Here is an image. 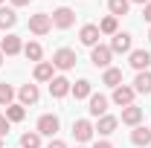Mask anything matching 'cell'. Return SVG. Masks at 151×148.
I'll use <instances>...</instances> for the list:
<instances>
[{
    "instance_id": "cell-4",
    "label": "cell",
    "mask_w": 151,
    "mask_h": 148,
    "mask_svg": "<svg viewBox=\"0 0 151 148\" xmlns=\"http://www.w3.org/2000/svg\"><path fill=\"white\" fill-rule=\"evenodd\" d=\"M52 67H58V70H73L76 67V52L73 50H58L55 55H52Z\"/></svg>"
},
{
    "instance_id": "cell-38",
    "label": "cell",
    "mask_w": 151,
    "mask_h": 148,
    "mask_svg": "<svg viewBox=\"0 0 151 148\" xmlns=\"http://www.w3.org/2000/svg\"><path fill=\"white\" fill-rule=\"evenodd\" d=\"M78 148H84V145H78Z\"/></svg>"
},
{
    "instance_id": "cell-16",
    "label": "cell",
    "mask_w": 151,
    "mask_h": 148,
    "mask_svg": "<svg viewBox=\"0 0 151 148\" xmlns=\"http://www.w3.org/2000/svg\"><path fill=\"white\" fill-rule=\"evenodd\" d=\"M116 125H119V119L105 113V116H99V125H96V131H99L102 137H108V134H113V131H116Z\"/></svg>"
},
{
    "instance_id": "cell-37",
    "label": "cell",
    "mask_w": 151,
    "mask_h": 148,
    "mask_svg": "<svg viewBox=\"0 0 151 148\" xmlns=\"http://www.w3.org/2000/svg\"><path fill=\"white\" fill-rule=\"evenodd\" d=\"M148 41H151V32H148Z\"/></svg>"
},
{
    "instance_id": "cell-22",
    "label": "cell",
    "mask_w": 151,
    "mask_h": 148,
    "mask_svg": "<svg viewBox=\"0 0 151 148\" xmlns=\"http://www.w3.org/2000/svg\"><path fill=\"white\" fill-rule=\"evenodd\" d=\"M102 81H105L108 87H119V81H122V70L108 67V70H105V75H102Z\"/></svg>"
},
{
    "instance_id": "cell-6",
    "label": "cell",
    "mask_w": 151,
    "mask_h": 148,
    "mask_svg": "<svg viewBox=\"0 0 151 148\" xmlns=\"http://www.w3.org/2000/svg\"><path fill=\"white\" fill-rule=\"evenodd\" d=\"M55 131H58V116L44 113V116L38 119V134H41V137H52Z\"/></svg>"
},
{
    "instance_id": "cell-7",
    "label": "cell",
    "mask_w": 151,
    "mask_h": 148,
    "mask_svg": "<svg viewBox=\"0 0 151 148\" xmlns=\"http://www.w3.org/2000/svg\"><path fill=\"white\" fill-rule=\"evenodd\" d=\"M93 131L96 128L87 122V119H76V122H73V137L78 139V142H87V139L93 137Z\"/></svg>"
},
{
    "instance_id": "cell-31",
    "label": "cell",
    "mask_w": 151,
    "mask_h": 148,
    "mask_svg": "<svg viewBox=\"0 0 151 148\" xmlns=\"http://www.w3.org/2000/svg\"><path fill=\"white\" fill-rule=\"evenodd\" d=\"M47 148H67V145H64L61 139H52V142H50V145H47Z\"/></svg>"
},
{
    "instance_id": "cell-21",
    "label": "cell",
    "mask_w": 151,
    "mask_h": 148,
    "mask_svg": "<svg viewBox=\"0 0 151 148\" xmlns=\"http://www.w3.org/2000/svg\"><path fill=\"white\" fill-rule=\"evenodd\" d=\"M70 93H73L76 99H90V96H93V93H90V81H87V78L76 81L73 87H70Z\"/></svg>"
},
{
    "instance_id": "cell-17",
    "label": "cell",
    "mask_w": 151,
    "mask_h": 148,
    "mask_svg": "<svg viewBox=\"0 0 151 148\" xmlns=\"http://www.w3.org/2000/svg\"><path fill=\"white\" fill-rule=\"evenodd\" d=\"M139 119H142V108H137V105H128L125 111H122V122L125 125H139Z\"/></svg>"
},
{
    "instance_id": "cell-23",
    "label": "cell",
    "mask_w": 151,
    "mask_h": 148,
    "mask_svg": "<svg viewBox=\"0 0 151 148\" xmlns=\"http://www.w3.org/2000/svg\"><path fill=\"white\" fill-rule=\"evenodd\" d=\"M20 148H41V134L38 131H26L20 137Z\"/></svg>"
},
{
    "instance_id": "cell-35",
    "label": "cell",
    "mask_w": 151,
    "mask_h": 148,
    "mask_svg": "<svg viewBox=\"0 0 151 148\" xmlns=\"http://www.w3.org/2000/svg\"><path fill=\"white\" fill-rule=\"evenodd\" d=\"M0 64H3V52H0Z\"/></svg>"
},
{
    "instance_id": "cell-8",
    "label": "cell",
    "mask_w": 151,
    "mask_h": 148,
    "mask_svg": "<svg viewBox=\"0 0 151 148\" xmlns=\"http://www.w3.org/2000/svg\"><path fill=\"white\" fill-rule=\"evenodd\" d=\"M148 64H151V52L148 50H131V67L134 70H148Z\"/></svg>"
},
{
    "instance_id": "cell-3",
    "label": "cell",
    "mask_w": 151,
    "mask_h": 148,
    "mask_svg": "<svg viewBox=\"0 0 151 148\" xmlns=\"http://www.w3.org/2000/svg\"><path fill=\"white\" fill-rule=\"evenodd\" d=\"M111 58H113V52H111V47H102V44H96L93 47V52H90V61H93L96 67H111Z\"/></svg>"
},
{
    "instance_id": "cell-2",
    "label": "cell",
    "mask_w": 151,
    "mask_h": 148,
    "mask_svg": "<svg viewBox=\"0 0 151 148\" xmlns=\"http://www.w3.org/2000/svg\"><path fill=\"white\" fill-rule=\"evenodd\" d=\"M52 29V18L47 15V12H38L29 18V32H35V35H47Z\"/></svg>"
},
{
    "instance_id": "cell-10",
    "label": "cell",
    "mask_w": 151,
    "mask_h": 148,
    "mask_svg": "<svg viewBox=\"0 0 151 148\" xmlns=\"http://www.w3.org/2000/svg\"><path fill=\"white\" fill-rule=\"evenodd\" d=\"M99 26H93V23H87V26H81V32H78V38H81V44L84 47H96L99 44Z\"/></svg>"
},
{
    "instance_id": "cell-1",
    "label": "cell",
    "mask_w": 151,
    "mask_h": 148,
    "mask_svg": "<svg viewBox=\"0 0 151 148\" xmlns=\"http://www.w3.org/2000/svg\"><path fill=\"white\" fill-rule=\"evenodd\" d=\"M50 18H52V26H58V29H70V26L76 23V12L70 9V6H58Z\"/></svg>"
},
{
    "instance_id": "cell-15",
    "label": "cell",
    "mask_w": 151,
    "mask_h": 148,
    "mask_svg": "<svg viewBox=\"0 0 151 148\" xmlns=\"http://www.w3.org/2000/svg\"><path fill=\"white\" fill-rule=\"evenodd\" d=\"M87 111H90V116H105V113H108V99L99 96V93L90 96V108H87Z\"/></svg>"
},
{
    "instance_id": "cell-39",
    "label": "cell",
    "mask_w": 151,
    "mask_h": 148,
    "mask_svg": "<svg viewBox=\"0 0 151 148\" xmlns=\"http://www.w3.org/2000/svg\"><path fill=\"white\" fill-rule=\"evenodd\" d=\"M0 3H3V0H0Z\"/></svg>"
},
{
    "instance_id": "cell-30",
    "label": "cell",
    "mask_w": 151,
    "mask_h": 148,
    "mask_svg": "<svg viewBox=\"0 0 151 148\" xmlns=\"http://www.w3.org/2000/svg\"><path fill=\"white\" fill-rule=\"evenodd\" d=\"M142 18L151 23V3H145V6H142Z\"/></svg>"
},
{
    "instance_id": "cell-11",
    "label": "cell",
    "mask_w": 151,
    "mask_h": 148,
    "mask_svg": "<svg viewBox=\"0 0 151 148\" xmlns=\"http://www.w3.org/2000/svg\"><path fill=\"white\" fill-rule=\"evenodd\" d=\"M70 87H73V84H70V81H67L64 75H55V78L50 81V93H52L55 99H64V96L70 93Z\"/></svg>"
},
{
    "instance_id": "cell-18",
    "label": "cell",
    "mask_w": 151,
    "mask_h": 148,
    "mask_svg": "<svg viewBox=\"0 0 151 148\" xmlns=\"http://www.w3.org/2000/svg\"><path fill=\"white\" fill-rule=\"evenodd\" d=\"M134 90H137V93H145V96L151 93V73H148V70L137 73V78H134Z\"/></svg>"
},
{
    "instance_id": "cell-20",
    "label": "cell",
    "mask_w": 151,
    "mask_h": 148,
    "mask_svg": "<svg viewBox=\"0 0 151 148\" xmlns=\"http://www.w3.org/2000/svg\"><path fill=\"white\" fill-rule=\"evenodd\" d=\"M15 23H18L15 9H6V6H0V29H12Z\"/></svg>"
},
{
    "instance_id": "cell-19",
    "label": "cell",
    "mask_w": 151,
    "mask_h": 148,
    "mask_svg": "<svg viewBox=\"0 0 151 148\" xmlns=\"http://www.w3.org/2000/svg\"><path fill=\"white\" fill-rule=\"evenodd\" d=\"M52 64L50 61H38L35 64V81H52Z\"/></svg>"
},
{
    "instance_id": "cell-36",
    "label": "cell",
    "mask_w": 151,
    "mask_h": 148,
    "mask_svg": "<svg viewBox=\"0 0 151 148\" xmlns=\"http://www.w3.org/2000/svg\"><path fill=\"white\" fill-rule=\"evenodd\" d=\"M0 148H3V139H0Z\"/></svg>"
},
{
    "instance_id": "cell-24",
    "label": "cell",
    "mask_w": 151,
    "mask_h": 148,
    "mask_svg": "<svg viewBox=\"0 0 151 148\" xmlns=\"http://www.w3.org/2000/svg\"><path fill=\"white\" fill-rule=\"evenodd\" d=\"M128 6H131V0H108V9H111L113 18H119V15H128Z\"/></svg>"
},
{
    "instance_id": "cell-27",
    "label": "cell",
    "mask_w": 151,
    "mask_h": 148,
    "mask_svg": "<svg viewBox=\"0 0 151 148\" xmlns=\"http://www.w3.org/2000/svg\"><path fill=\"white\" fill-rule=\"evenodd\" d=\"M99 32H102V35H116V18H113V15L102 18V23H99Z\"/></svg>"
},
{
    "instance_id": "cell-13",
    "label": "cell",
    "mask_w": 151,
    "mask_h": 148,
    "mask_svg": "<svg viewBox=\"0 0 151 148\" xmlns=\"http://www.w3.org/2000/svg\"><path fill=\"white\" fill-rule=\"evenodd\" d=\"M18 96H20V105H23V108H26V105H35L38 99H41V93H38L35 84H23L18 90Z\"/></svg>"
},
{
    "instance_id": "cell-9",
    "label": "cell",
    "mask_w": 151,
    "mask_h": 148,
    "mask_svg": "<svg viewBox=\"0 0 151 148\" xmlns=\"http://www.w3.org/2000/svg\"><path fill=\"white\" fill-rule=\"evenodd\" d=\"M20 50H23V44H20L18 35H6L0 41V52H3V55H18Z\"/></svg>"
},
{
    "instance_id": "cell-28",
    "label": "cell",
    "mask_w": 151,
    "mask_h": 148,
    "mask_svg": "<svg viewBox=\"0 0 151 148\" xmlns=\"http://www.w3.org/2000/svg\"><path fill=\"white\" fill-rule=\"evenodd\" d=\"M12 99H15V90H12V84H0V105H12Z\"/></svg>"
},
{
    "instance_id": "cell-25",
    "label": "cell",
    "mask_w": 151,
    "mask_h": 148,
    "mask_svg": "<svg viewBox=\"0 0 151 148\" xmlns=\"http://www.w3.org/2000/svg\"><path fill=\"white\" fill-rule=\"evenodd\" d=\"M23 55L29 58V61H41V55H44V50H41V44H35V41H29V44L23 47Z\"/></svg>"
},
{
    "instance_id": "cell-29",
    "label": "cell",
    "mask_w": 151,
    "mask_h": 148,
    "mask_svg": "<svg viewBox=\"0 0 151 148\" xmlns=\"http://www.w3.org/2000/svg\"><path fill=\"white\" fill-rule=\"evenodd\" d=\"M9 125H12V122H9L6 116H0V139H3V137L9 134Z\"/></svg>"
},
{
    "instance_id": "cell-32",
    "label": "cell",
    "mask_w": 151,
    "mask_h": 148,
    "mask_svg": "<svg viewBox=\"0 0 151 148\" xmlns=\"http://www.w3.org/2000/svg\"><path fill=\"white\" fill-rule=\"evenodd\" d=\"M93 148H113V145H111V142H105V139H102V142H96Z\"/></svg>"
},
{
    "instance_id": "cell-34",
    "label": "cell",
    "mask_w": 151,
    "mask_h": 148,
    "mask_svg": "<svg viewBox=\"0 0 151 148\" xmlns=\"http://www.w3.org/2000/svg\"><path fill=\"white\" fill-rule=\"evenodd\" d=\"M134 3H142V6H145V3H151V0H134Z\"/></svg>"
},
{
    "instance_id": "cell-14",
    "label": "cell",
    "mask_w": 151,
    "mask_h": 148,
    "mask_svg": "<svg viewBox=\"0 0 151 148\" xmlns=\"http://www.w3.org/2000/svg\"><path fill=\"white\" fill-rule=\"evenodd\" d=\"M131 142L139 145V148H148L151 145V128H139V125H137V128L131 131Z\"/></svg>"
},
{
    "instance_id": "cell-33",
    "label": "cell",
    "mask_w": 151,
    "mask_h": 148,
    "mask_svg": "<svg viewBox=\"0 0 151 148\" xmlns=\"http://www.w3.org/2000/svg\"><path fill=\"white\" fill-rule=\"evenodd\" d=\"M12 6H29V0H12Z\"/></svg>"
},
{
    "instance_id": "cell-12",
    "label": "cell",
    "mask_w": 151,
    "mask_h": 148,
    "mask_svg": "<svg viewBox=\"0 0 151 148\" xmlns=\"http://www.w3.org/2000/svg\"><path fill=\"white\" fill-rule=\"evenodd\" d=\"M111 52H131V35L128 32H116L111 41Z\"/></svg>"
},
{
    "instance_id": "cell-26",
    "label": "cell",
    "mask_w": 151,
    "mask_h": 148,
    "mask_svg": "<svg viewBox=\"0 0 151 148\" xmlns=\"http://www.w3.org/2000/svg\"><path fill=\"white\" fill-rule=\"evenodd\" d=\"M23 116H26V111H23V105H15V102H12V105L6 108V119H9V122H20Z\"/></svg>"
},
{
    "instance_id": "cell-5",
    "label": "cell",
    "mask_w": 151,
    "mask_h": 148,
    "mask_svg": "<svg viewBox=\"0 0 151 148\" xmlns=\"http://www.w3.org/2000/svg\"><path fill=\"white\" fill-rule=\"evenodd\" d=\"M134 87H125V84H119V87H113V105H119V108H128L134 105Z\"/></svg>"
}]
</instances>
